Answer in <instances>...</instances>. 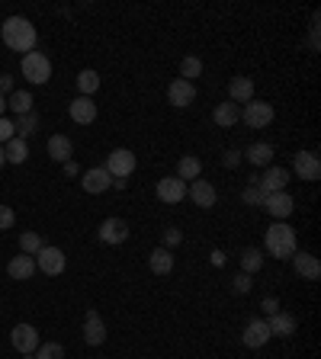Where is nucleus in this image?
I'll return each instance as SVG.
<instances>
[{
	"label": "nucleus",
	"mask_w": 321,
	"mask_h": 359,
	"mask_svg": "<svg viewBox=\"0 0 321 359\" xmlns=\"http://www.w3.org/2000/svg\"><path fill=\"white\" fill-rule=\"evenodd\" d=\"M264 247L270 257L289 260L295 254V228H289L286 221H273L264 234Z\"/></svg>",
	"instance_id": "obj_2"
},
{
	"label": "nucleus",
	"mask_w": 321,
	"mask_h": 359,
	"mask_svg": "<svg viewBox=\"0 0 321 359\" xmlns=\"http://www.w3.org/2000/svg\"><path fill=\"white\" fill-rule=\"evenodd\" d=\"M3 110H7V96H0V116H3Z\"/></svg>",
	"instance_id": "obj_46"
},
{
	"label": "nucleus",
	"mask_w": 321,
	"mask_h": 359,
	"mask_svg": "<svg viewBox=\"0 0 321 359\" xmlns=\"http://www.w3.org/2000/svg\"><path fill=\"white\" fill-rule=\"evenodd\" d=\"M257 183L264 186L266 193H286V186H289V170H286V167H266V174L257 176Z\"/></svg>",
	"instance_id": "obj_19"
},
{
	"label": "nucleus",
	"mask_w": 321,
	"mask_h": 359,
	"mask_svg": "<svg viewBox=\"0 0 321 359\" xmlns=\"http://www.w3.org/2000/svg\"><path fill=\"white\" fill-rule=\"evenodd\" d=\"M71 154H74V145L68 135H52V139H48V157H52V161L68 164V161H74Z\"/></svg>",
	"instance_id": "obj_23"
},
{
	"label": "nucleus",
	"mask_w": 321,
	"mask_h": 359,
	"mask_svg": "<svg viewBox=\"0 0 321 359\" xmlns=\"http://www.w3.org/2000/svg\"><path fill=\"white\" fill-rule=\"evenodd\" d=\"M293 170L299 180H305V183H315V180H321V161L315 151H295L293 154Z\"/></svg>",
	"instance_id": "obj_7"
},
{
	"label": "nucleus",
	"mask_w": 321,
	"mask_h": 359,
	"mask_svg": "<svg viewBox=\"0 0 321 359\" xmlns=\"http://www.w3.org/2000/svg\"><path fill=\"white\" fill-rule=\"evenodd\" d=\"M264 209L273 221H286L289 215L295 212V203H293V196L289 193H270L266 196V203H264Z\"/></svg>",
	"instance_id": "obj_12"
},
{
	"label": "nucleus",
	"mask_w": 321,
	"mask_h": 359,
	"mask_svg": "<svg viewBox=\"0 0 321 359\" xmlns=\"http://www.w3.org/2000/svg\"><path fill=\"white\" fill-rule=\"evenodd\" d=\"M84 343L87 347H103L106 343V324L97 314V308H90V311L84 314Z\"/></svg>",
	"instance_id": "obj_11"
},
{
	"label": "nucleus",
	"mask_w": 321,
	"mask_h": 359,
	"mask_svg": "<svg viewBox=\"0 0 321 359\" xmlns=\"http://www.w3.org/2000/svg\"><path fill=\"white\" fill-rule=\"evenodd\" d=\"M202 174V161L196 154H186L180 157V164H177V176L184 180V183H193V180H200Z\"/></svg>",
	"instance_id": "obj_27"
},
{
	"label": "nucleus",
	"mask_w": 321,
	"mask_h": 359,
	"mask_svg": "<svg viewBox=\"0 0 321 359\" xmlns=\"http://www.w3.org/2000/svg\"><path fill=\"white\" fill-rule=\"evenodd\" d=\"M157 199L164 205H177L186 199V183L180 176H161L157 180Z\"/></svg>",
	"instance_id": "obj_9"
},
{
	"label": "nucleus",
	"mask_w": 321,
	"mask_h": 359,
	"mask_svg": "<svg viewBox=\"0 0 321 359\" xmlns=\"http://www.w3.org/2000/svg\"><path fill=\"white\" fill-rule=\"evenodd\" d=\"M251 286H254V283H251V276H248V273H238V276L231 279V289H235V292H238V295L251 292Z\"/></svg>",
	"instance_id": "obj_39"
},
{
	"label": "nucleus",
	"mask_w": 321,
	"mask_h": 359,
	"mask_svg": "<svg viewBox=\"0 0 321 359\" xmlns=\"http://www.w3.org/2000/svg\"><path fill=\"white\" fill-rule=\"evenodd\" d=\"M13 125H17V139L26 141V135H32V132L39 129V116H36V112H29V116H19Z\"/></svg>",
	"instance_id": "obj_35"
},
{
	"label": "nucleus",
	"mask_w": 321,
	"mask_h": 359,
	"mask_svg": "<svg viewBox=\"0 0 321 359\" xmlns=\"http://www.w3.org/2000/svg\"><path fill=\"white\" fill-rule=\"evenodd\" d=\"M97 238H100L103 244H126L128 240V225L122 218H106L100 225V231H97Z\"/></svg>",
	"instance_id": "obj_16"
},
{
	"label": "nucleus",
	"mask_w": 321,
	"mask_h": 359,
	"mask_svg": "<svg viewBox=\"0 0 321 359\" xmlns=\"http://www.w3.org/2000/svg\"><path fill=\"white\" fill-rule=\"evenodd\" d=\"M167 100L174 103L177 110H186L193 100H196V83H190V81H180L177 77L171 87H167Z\"/></svg>",
	"instance_id": "obj_17"
},
{
	"label": "nucleus",
	"mask_w": 321,
	"mask_h": 359,
	"mask_svg": "<svg viewBox=\"0 0 321 359\" xmlns=\"http://www.w3.org/2000/svg\"><path fill=\"white\" fill-rule=\"evenodd\" d=\"M23 359H36V356H23Z\"/></svg>",
	"instance_id": "obj_48"
},
{
	"label": "nucleus",
	"mask_w": 321,
	"mask_h": 359,
	"mask_svg": "<svg viewBox=\"0 0 321 359\" xmlns=\"http://www.w3.org/2000/svg\"><path fill=\"white\" fill-rule=\"evenodd\" d=\"M309 48H312V52H318V13L312 17V36H309Z\"/></svg>",
	"instance_id": "obj_42"
},
{
	"label": "nucleus",
	"mask_w": 321,
	"mask_h": 359,
	"mask_svg": "<svg viewBox=\"0 0 321 359\" xmlns=\"http://www.w3.org/2000/svg\"><path fill=\"white\" fill-rule=\"evenodd\" d=\"M260 311H264V314H276V311H280V302H276V298H264V302H260Z\"/></svg>",
	"instance_id": "obj_44"
},
{
	"label": "nucleus",
	"mask_w": 321,
	"mask_h": 359,
	"mask_svg": "<svg viewBox=\"0 0 321 359\" xmlns=\"http://www.w3.org/2000/svg\"><path fill=\"white\" fill-rule=\"evenodd\" d=\"M68 112H71V119L77 122V125H90V122H97V103H93L90 96H74Z\"/></svg>",
	"instance_id": "obj_18"
},
{
	"label": "nucleus",
	"mask_w": 321,
	"mask_h": 359,
	"mask_svg": "<svg viewBox=\"0 0 321 359\" xmlns=\"http://www.w3.org/2000/svg\"><path fill=\"white\" fill-rule=\"evenodd\" d=\"M7 164V157H3V145H0V167Z\"/></svg>",
	"instance_id": "obj_47"
},
{
	"label": "nucleus",
	"mask_w": 321,
	"mask_h": 359,
	"mask_svg": "<svg viewBox=\"0 0 321 359\" xmlns=\"http://www.w3.org/2000/svg\"><path fill=\"white\" fill-rule=\"evenodd\" d=\"M266 327H270V337H293L299 321H295L289 311H276V314H270Z\"/></svg>",
	"instance_id": "obj_22"
},
{
	"label": "nucleus",
	"mask_w": 321,
	"mask_h": 359,
	"mask_svg": "<svg viewBox=\"0 0 321 359\" xmlns=\"http://www.w3.org/2000/svg\"><path fill=\"white\" fill-rule=\"evenodd\" d=\"M36 359H64V347L61 343H39V350L32 353Z\"/></svg>",
	"instance_id": "obj_36"
},
{
	"label": "nucleus",
	"mask_w": 321,
	"mask_h": 359,
	"mask_svg": "<svg viewBox=\"0 0 321 359\" xmlns=\"http://www.w3.org/2000/svg\"><path fill=\"white\" fill-rule=\"evenodd\" d=\"M202 74V61L196 55H186L184 61H180V81H196V77H200Z\"/></svg>",
	"instance_id": "obj_34"
},
{
	"label": "nucleus",
	"mask_w": 321,
	"mask_h": 359,
	"mask_svg": "<svg viewBox=\"0 0 321 359\" xmlns=\"http://www.w3.org/2000/svg\"><path fill=\"white\" fill-rule=\"evenodd\" d=\"M7 276L17 279V283H26V279H32V276H36V257H29V254H17V257H10Z\"/></svg>",
	"instance_id": "obj_15"
},
{
	"label": "nucleus",
	"mask_w": 321,
	"mask_h": 359,
	"mask_svg": "<svg viewBox=\"0 0 321 359\" xmlns=\"http://www.w3.org/2000/svg\"><path fill=\"white\" fill-rule=\"evenodd\" d=\"M64 267H68V260H64V250L61 247H42L36 254V269H42L46 276H61Z\"/></svg>",
	"instance_id": "obj_8"
},
{
	"label": "nucleus",
	"mask_w": 321,
	"mask_h": 359,
	"mask_svg": "<svg viewBox=\"0 0 321 359\" xmlns=\"http://www.w3.org/2000/svg\"><path fill=\"white\" fill-rule=\"evenodd\" d=\"M273 103H264V100H251L244 103V110H241V119L248 122L251 129H266L270 122H273Z\"/></svg>",
	"instance_id": "obj_5"
},
{
	"label": "nucleus",
	"mask_w": 321,
	"mask_h": 359,
	"mask_svg": "<svg viewBox=\"0 0 321 359\" xmlns=\"http://www.w3.org/2000/svg\"><path fill=\"white\" fill-rule=\"evenodd\" d=\"M0 39H3V45L10 52H23L29 55L32 48H36V26L29 23L26 17H7L3 19V26H0Z\"/></svg>",
	"instance_id": "obj_1"
},
{
	"label": "nucleus",
	"mask_w": 321,
	"mask_h": 359,
	"mask_svg": "<svg viewBox=\"0 0 321 359\" xmlns=\"http://www.w3.org/2000/svg\"><path fill=\"white\" fill-rule=\"evenodd\" d=\"M10 343H13V350L19 356H32L39 350V331L32 324H17L13 331H10Z\"/></svg>",
	"instance_id": "obj_6"
},
{
	"label": "nucleus",
	"mask_w": 321,
	"mask_h": 359,
	"mask_svg": "<svg viewBox=\"0 0 321 359\" xmlns=\"http://www.w3.org/2000/svg\"><path fill=\"white\" fill-rule=\"evenodd\" d=\"M81 174V167L74 164V161H68V164H64V176H77Z\"/></svg>",
	"instance_id": "obj_45"
},
{
	"label": "nucleus",
	"mask_w": 321,
	"mask_h": 359,
	"mask_svg": "<svg viewBox=\"0 0 321 359\" xmlns=\"http://www.w3.org/2000/svg\"><path fill=\"white\" fill-rule=\"evenodd\" d=\"M77 90H81V96H93V93L100 90V74L93 71V68H84L77 74Z\"/></svg>",
	"instance_id": "obj_30"
},
{
	"label": "nucleus",
	"mask_w": 321,
	"mask_h": 359,
	"mask_svg": "<svg viewBox=\"0 0 321 359\" xmlns=\"http://www.w3.org/2000/svg\"><path fill=\"white\" fill-rule=\"evenodd\" d=\"M212 122L219 125V129H231L235 122H241V110L235 106V103H219L215 110H212Z\"/></svg>",
	"instance_id": "obj_24"
},
{
	"label": "nucleus",
	"mask_w": 321,
	"mask_h": 359,
	"mask_svg": "<svg viewBox=\"0 0 321 359\" xmlns=\"http://www.w3.org/2000/svg\"><path fill=\"white\" fill-rule=\"evenodd\" d=\"M81 186H84V193L100 196V193H106V189L113 186V176L106 174V167H90V170H84Z\"/></svg>",
	"instance_id": "obj_13"
},
{
	"label": "nucleus",
	"mask_w": 321,
	"mask_h": 359,
	"mask_svg": "<svg viewBox=\"0 0 321 359\" xmlns=\"http://www.w3.org/2000/svg\"><path fill=\"white\" fill-rule=\"evenodd\" d=\"M148 269H151L155 276H167V273H174V250L155 247L151 254H148Z\"/></svg>",
	"instance_id": "obj_21"
},
{
	"label": "nucleus",
	"mask_w": 321,
	"mask_h": 359,
	"mask_svg": "<svg viewBox=\"0 0 321 359\" xmlns=\"http://www.w3.org/2000/svg\"><path fill=\"white\" fill-rule=\"evenodd\" d=\"M3 157H7V164H23L29 157V145L23 139H10L3 145Z\"/></svg>",
	"instance_id": "obj_29"
},
{
	"label": "nucleus",
	"mask_w": 321,
	"mask_h": 359,
	"mask_svg": "<svg viewBox=\"0 0 321 359\" xmlns=\"http://www.w3.org/2000/svg\"><path fill=\"white\" fill-rule=\"evenodd\" d=\"M19 68H23V77H26L29 83H48L52 81V61H48L46 52H29V55H23Z\"/></svg>",
	"instance_id": "obj_3"
},
{
	"label": "nucleus",
	"mask_w": 321,
	"mask_h": 359,
	"mask_svg": "<svg viewBox=\"0 0 321 359\" xmlns=\"http://www.w3.org/2000/svg\"><path fill=\"white\" fill-rule=\"evenodd\" d=\"M10 93H13V77L0 74V96H10Z\"/></svg>",
	"instance_id": "obj_41"
},
{
	"label": "nucleus",
	"mask_w": 321,
	"mask_h": 359,
	"mask_svg": "<svg viewBox=\"0 0 321 359\" xmlns=\"http://www.w3.org/2000/svg\"><path fill=\"white\" fill-rule=\"evenodd\" d=\"M228 96L235 106H238V103H251L254 100V81H251V77H231Z\"/></svg>",
	"instance_id": "obj_25"
},
{
	"label": "nucleus",
	"mask_w": 321,
	"mask_h": 359,
	"mask_svg": "<svg viewBox=\"0 0 321 359\" xmlns=\"http://www.w3.org/2000/svg\"><path fill=\"white\" fill-rule=\"evenodd\" d=\"M266 189L260 183H248L244 186V193H241V199H244V205H257V209H264V203H266Z\"/></svg>",
	"instance_id": "obj_32"
},
{
	"label": "nucleus",
	"mask_w": 321,
	"mask_h": 359,
	"mask_svg": "<svg viewBox=\"0 0 321 359\" xmlns=\"http://www.w3.org/2000/svg\"><path fill=\"white\" fill-rule=\"evenodd\" d=\"M10 139H17V125H13L10 119H3V116H0V145H7Z\"/></svg>",
	"instance_id": "obj_38"
},
{
	"label": "nucleus",
	"mask_w": 321,
	"mask_h": 359,
	"mask_svg": "<svg viewBox=\"0 0 321 359\" xmlns=\"http://www.w3.org/2000/svg\"><path fill=\"white\" fill-rule=\"evenodd\" d=\"M222 161H225V167H238L241 164V151H235V147H231V151H225V157H222Z\"/></svg>",
	"instance_id": "obj_43"
},
{
	"label": "nucleus",
	"mask_w": 321,
	"mask_h": 359,
	"mask_svg": "<svg viewBox=\"0 0 321 359\" xmlns=\"http://www.w3.org/2000/svg\"><path fill=\"white\" fill-rule=\"evenodd\" d=\"M289 260H293V269H295V273H299L302 279H309V283H315V279L321 276L318 257H315V254H309V250H295Z\"/></svg>",
	"instance_id": "obj_14"
},
{
	"label": "nucleus",
	"mask_w": 321,
	"mask_h": 359,
	"mask_svg": "<svg viewBox=\"0 0 321 359\" xmlns=\"http://www.w3.org/2000/svg\"><path fill=\"white\" fill-rule=\"evenodd\" d=\"M13 225H17V212L10 205H0V231H10Z\"/></svg>",
	"instance_id": "obj_37"
},
{
	"label": "nucleus",
	"mask_w": 321,
	"mask_h": 359,
	"mask_svg": "<svg viewBox=\"0 0 321 359\" xmlns=\"http://www.w3.org/2000/svg\"><path fill=\"white\" fill-rule=\"evenodd\" d=\"M180 240H184V231H180V228H167V231H164V247H167V250L177 247Z\"/></svg>",
	"instance_id": "obj_40"
},
{
	"label": "nucleus",
	"mask_w": 321,
	"mask_h": 359,
	"mask_svg": "<svg viewBox=\"0 0 321 359\" xmlns=\"http://www.w3.org/2000/svg\"><path fill=\"white\" fill-rule=\"evenodd\" d=\"M106 174L113 176V180H128V176L135 174V167H138V161H135V154L128 151V147H116V151H110L106 154Z\"/></svg>",
	"instance_id": "obj_4"
},
{
	"label": "nucleus",
	"mask_w": 321,
	"mask_h": 359,
	"mask_svg": "<svg viewBox=\"0 0 321 359\" xmlns=\"http://www.w3.org/2000/svg\"><path fill=\"white\" fill-rule=\"evenodd\" d=\"M186 196H190L200 209H212V205H215V186H212L209 180H193V183L186 186Z\"/></svg>",
	"instance_id": "obj_20"
},
{
	"label": "nucleus",
	"mask_w": 321,
	"mask_h": 359,
	"mask_svg": "<svg viewBox=\"0 0 321 359\" xmlns=\"http://www.w3.org/2000/svg\"><path fill=\"white\" fill-rule=\"evenodd\" d=\"M266 340H270V327H266V321L264 318H251V321L244 324L241 343H244L248 350H260V347H266Z\"/></svg>",
	"instance_id": "obj_10"
},
{
	"label": "nucleus",
	"mask_w": 321,
	"mask_h": 359,
	"mask_svg": "<svg viewBox=\"0 0 321 359\" xmlns=\"http://www.w3.org/2000/svg\"><path fill=\"white\" fill-rule=\"evenodd\" d=\"M7 110L17 112V119L19 116H29V112H32V93L29 90H13L7 96Z\"/></svg>",
	"instance_id": "obj_28"
},
{
	"label": "nucleus",
	"mask_w": 321,
	"mask_h": 359,
	"mask_svg": "<svg viewBox=\"0 0 321 359\" xmlns=\"http://www.w3.org/2000/svg\"><path fill=\"white\" fill-rule=\"evenodd\" d=\"M241 157L251 161L254 167H270V164H273V145H266V141H254V145H251Z\"/></svg>",
	"instance_id": "obj_26"
},
{
	"label": "nucleus",
	"mask_w": 321,
	"mask_h": 359,
	"mask_svg": "<svg viewBox=\"0 0 321 359\" xmlns=\"http://www.w3.org/2000/svg\"><path fill=\"white\" fill-rule=\"evenodd\" d=\"M264 267V254L254 247H248L244 254H241V273H248V276H254L257 269Z\"/></svg>",
	"instance_id": "obj_31"
},
{
	"label": "nucleus",
	"mask_w": 321,
	"mask_h": 359,
	"mask_svg": "<svg viewBox=\"0 0 321 359\" xmlns=\"http://www.w3.org/2000/svg\"><path fill=\"white\" fill-rule=\"evenodd\" d=\"M42 247H46V244H42V238H39L36 231H23V234H19V250H23V254L36 257Z\"/></svg>",
	"instance_id": "obj_33"
}]
</instances>
